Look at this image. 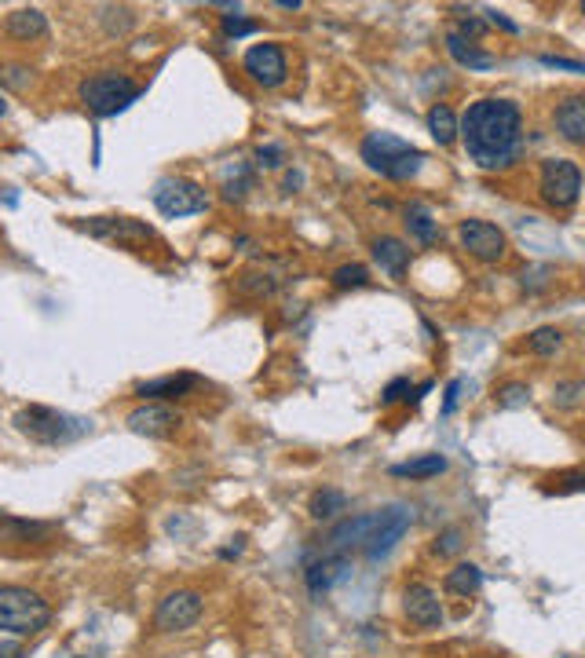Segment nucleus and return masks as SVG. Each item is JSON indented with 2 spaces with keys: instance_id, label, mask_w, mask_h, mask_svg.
I'll return each instance as SVG.
<instances>
[{
  "instance_id": "obj_22",
  "label": "nucleus",
  "mask_w": 585,
  "mask_h": 658,
  "mask_svg": "<svg viewBox=\"0 0 585 658\" xmlns=\"http://www.w3.org/2000/svg\"><path fill=\"white\" fill-rule=\"evenodd\" d=\"M447 52L454 55V63L468 66V70H490V66H498V55L483 52L479 44L465 41L458 33H447Z\"/></svg>"
},
{
  "instance_id": "obj_5",
  "label": "nucleus",
  "mask_w": 585,
  "mask_h": 658,
  "mask_svg": "<svg viewBox=\"0 0 585 658\" xmlns=\"http://www.w3.org/2000/svg\"><path fill=\"white\" fill-rule=\"evenodd\" d=\"M77 96L92 110V117H117L121 110H128L143 96V88L132 81L128 74H117V70H103V74H92L81 81Z\"/></svg>"
},
{
  "instance_id": "obj_39",
  "label": "nucleus",
  "mask_w": 585,
  "mask_h": 658,
  "mask_svg": "<svg viewBox=\"0 0 585 658\" xmlns=\"http://www.w3.org/2000/svg\"><path fill=\"white\" fill-rule=\"evenodd\" d=\"M542 66H556V70H575V74H585V63H575V59H560V55H542Z\"/></svg>"
},
{
  "instance_id": "obj_38",
  "label": "nucleus",
  "mask_w": 585,
  "mask_h": 658,
  "mask_svg": "<svg viewBox=\"0 0 585 658\" xmlns=\"http://www.w3.org/2000/svg\"><path fill=\"white\" fill-rule=\"evenodd\" d=\"M556 490L560 494H575V490H585V472H567V476L556 479Z\"/></svg>"
},
{
  "instance_id": "obj_8",
  "label": "nucleus",
  "mask_w": 585,
  "mask_h": 658,
  "mask_svg": "<svg viewBox=\"0 0 585 658\" xmlns=\"http://www.w3.org/2000/svg\"><path fill=\"white\" fill-rule=\"evenodd\" d=\"M202 611H205V600L198 589H176V593H169L158 604L154 626H158L161 633H183V629H191L194 622L202 618Z\"/></svg>"
},
{
  "instance_id": "obj_19",
  "label": "nucleus",
  "mask_w": 585,
  "mask_h": 658,
  "mask_svg": "<svg viewBox=\"0 0 585 658\" xmlns=\"http://www.w3.org/2000/svg\"><path fill=\"white\" fill-rule=\"evenodd\" d=\"M348 567H351V563L344 560V556H337V552L322 556L319 563H311V567H308V589H311V596L330 593V589L341 582V578H348Z\"/></svg>"
},
{
  "instance_id": "obj_34",
  "label": "nucleus",
  "mask_w": 585,
  "mask_h": 658,
  "mask_svg": "<svg viewBox=\"0 0 585 658\" xmlns=\"http://www.w3.org/2000/svg\"><path fill=\"white\" fill-rule=\"evenodd\" d=\"M30 74L33 70H26V66H4V70H0V81L8 88H15V92H22V88L30 85Z\"/></svg>"
},
{
  "instance_id": "obj_12",
  "label": "nucleus",
  "mask_w": 585,
  "mask_h": 658,
  "mask_svg": "<svg viewBox=\"0 0 585 658\" xmlns=\"http://www.w3.org/2000/svg\"><path fill=\"white\" fill-rule=\"evenodd\" d=\"M289 282V260H260V264L245 267L238 275V293L242 297H271L275 289H282Z\"/></svg>"
},
{
  "instance_id": "obj_25",
  "label": "nucleus",
  "mask_w": 585,
  "mask_h": 658,
  "mask_svg": "<svg viewBox=\"0 0 585 658\" xmlns=\"http://www.w3.org/2000/svg\"><path fill=\"white\" fill-rule=\"evenodd\" d=\"M428 132L436 139L439 147H450L454 139H458V117L447 103H436V107L428 110Z\"/></svg>"
},
{
  "instance_id": "obj_31",
  "label": "nucleus",
  "mask_w": 585,
  "mask_h": 658,
  "mask_svg": "<svg viewBox=\"0 0 585 658\" xmlns=\"http://www.w3.org/2000/svg\"><path fill=\"white\" fill-rule=\"evenodd\" d=\"M220 30H224V37H234V41H238V37H249V33H256L260 30V22H253V19H242V15H224V19H220Z\"/></svg>"
},
{
  "instance_id": "obj_2",
  "label": "nucleus",
  "mask_w": 585,
  "mask_h": 658,
  "mask_svg": "<svg viewBox=\"0 0 585 658\" xmlns=\"http://www.w3.org/2000/svg\"><path fill=\"white\" fill-rule=\"evenodd\" d=\"M11 425H15L19 436L41 446H66L92 432L88 417L63 414V410H52V406H22L19 414L11 417Z\"/></svg>"
},
{
  "instance_id": "obj_20",
  "label": "nucleus",
  "mask_w": 585,
  "mask_h": 658,
  "mask_svg": "<svg viewBox=\"0 0 585 658\" xmlns=\"http://www.w3.org/2000/svg\"><path fill=\"white\" fill-rule=\"evenodd\" d=\"M373 260H377L381 271H388L392 278H403L406 267H410V249H406L399 238H392V234H381V238L373 242Z\"/></svg>"
},
{
  "instance_id": "obj_42",
  "label": "nucleus",
  "mask_w": 585,
  "mask_h": 658,
  "mask_svg": "<svg viewBox=\"0 0 585 658\" xmlns=\"http://www.w3.org/2000/svg\"><path fill=\"white\" fill-rule=\"evenodd\" d=\"M300 183H304V172H286V180H282V191H286V194L300 191Z\"/></svg>"
},
{
  "instance_id": "obj_4",
  "label": "nucleus",
  "mask_w": 585,
  "mask_h": 658,
  "mask_svg": "<svg viewBox=\"0 0 585 658\" xmlns=\"http://www.w3.org/2000/svg\"><path fill=\"white\" fill-rule=\"evenodd\" d=\"M52 622V607L41 593L26 585H0V633L33 637Z\"/></svg>"
},
{
  "instance_id": "obj_41",
  "label": "nucleus",
  "mask_w": 585,
  "mask_h": 658,
  "mask_svg": "<svg viewBox=\"0 0 585 658\" xmlns=\"http://www.w3.org/2000/svg\"><path fill=\"white\" fill-rule=\"evenodd\" d=\"M487 22H494V26H501V30H505V33H520V26H516V22H512V19H505V15H501V11H494V8H487Z\"/></svg>"
},
{
  "instance_id": "obj_21",
  "label": "nucleus",
  "mask_w": 585,
  "mask_h": 658,
  "mask_svg": "<svg viewBox=\"0 0 585 658\" xmlns=\"http://www.w3.org/2000/svg\"><path fill=\"white\" fill-rule=\"evenodd\" d=\"M4 33L15 37V41H37V37L48 33V19L37 8H19L4 19Z\"/></svg>"
},
{
  "instance_id": "obj_36",
  "label": "nucleus",
  "mask_w": 585,
  "mask_h": 658,
  "mask_svg": "<svg viewBox=\"0 0 585 658\" xmlns=\"http://www.w3.org/2000/svg\"><path fill=\"white\" fill-rule=\"evenodd\" d=\"M458 549H461V531L458 527H450V531H443L436 538V556H454Z\"/></svg>"
},
{
  "instance_id": "obj_33",
  "label": "nucleus",
  "mask_w": 585,
  "mask_h": 658,
  "mask_svg": "<svg viewBox=\"0 0 585 658\" xmlns=\"http://www.w3.org/2000/svg\"><path fill=\"white\" fill-rule=\"evenodd\" d=\"M531 399V388L527 384H505L498 392V406H505V410H512V406H523Z\"/></svg>"
},
{
  "instance_id": "obj_28",
  "label": "nucleus",
  "mask_w": 585,
  "mask_h": 658,
  "mask_svg": "<svg viewBox=\"0 0 585 658\" xmlns=\"http://www.w3.org/2000/svg\"><path fill=\"white\" fill-rule=\"evenodd\" d=\"M253 191V165H234L224 180V198L227 202H242L245 194Z\"/></svg>"
},
{
  "instance_id": "obj_3",
  "label": "nucleus",
  "mask_w": 585,
  "mask_h": 658,
  "mask_svg": "<svg viewBox=\"0 0 585 658\" xmlns=\"http://www.w3.org/2000/svg\"><path fill=\"white\" fill-rule=\"evenodd\" d=\"M359 154L373 172H381V176L399 180V183L417 176V172H421V161H425V154H421L414 143H406V139L395 136V132H370V136L359 143Z\"/></svg>"
},
{
  "instance_id": "obj_17",
  "label": "nucleus",
  "mask_w": 585,
  "mask_h": 658,
  "mask_svg": "<svg viewBox=\"0 0 585 658\" xmlns=\"http://www.w3.org/2000/svg\"><path fill=\"white\" fill-rule=\"evenodd\" d=\"M198 377L194 373H165V377H154V381H139L136 395L143 403H169V399H183L198 388Z\"/></svg>"
},
{
  "instance_id": "obj_10",
  "label": "nucleus",
  "mask_w": 585,
  "mask_h": 658,
  "mask_svg": "<svg viewBox=\"0 0 585 658\" xmlns=\"http://www.w3.org/2000/svg\"><path fill=\"white\" fill-rule=\"evenodd\" d=\"M458 238L468 249V256H476V260H483V264H498L501 256L509 253V238H505V231H501L498 223L465 220L458 227Z\"/></svg>"
},
{
  "instance_id": "obj_40",
  "label": "nucleus",
  "mask_w": 585,
  "mask_h": 658,
  "mask_svg": "<svg viewBox=\"0 0 585 658\" xmlns=\"http://www.w3.org/2000/svg\"><path fill=\"white\" fill-rule=\"evenodd\" d=\"M458 395H461V381H450L447 384V399H443V417L454 414V406H458Z\"/></svg>"
},
{
  "instance_id": "obj_46",
  "label": "nucleus",
  "mask_w": 585,
  "mask_h": 658,
  "mask_svg": "<svg viewBox=\"0 0 585 658\" xmlns=\"http://www.w3.org/2000/svg\"><path fill=\"white\" fill-rule=\"evenodd\" d=\"M582 15H585V0H582Z\"/></svg>"
},
{
  "instance_id": "obj_9",
  "label": "nucleus",
  "mask_w": 585,
  "mask_h": 658,
  "mask_svg": "<svg viewBox=\"0 0 585 658\" xmlns=\"http://www.w3.org/2000/svg\"><path fill=\"white\" fill-rule=\"evenodd\" d=\"M81 231L99 238V242H117V245H147L154 242V227L136 216H92L81 223Z\"/></svg>"
},
{
  "instance_id": "obj_35",
  "label": "nucleus",
  "mask_w": 585,
  "mask_h": 658,
  "mask_svg": "<svg viewBox=\"0 0 585 658\" xmlns=\"http://www.w3.org/2000/svg\"><path fill=\"white\" fill-rule=\"evenodd\" d=\"M450 33H458V37H465V41L476 44L479 37L487 33V22H483V19H472V15H468V19H458V30H450Z\"/></svg>"
},
{
  "instance_id": "obj_29",
  "label": "nucleus",
  "mask_w": 585,
  "mask_h": 658,
  "mask_svg": "<svg viewBox=\"0 0 585 658\" xmlns=\"http://www.w3.org/2000/svg\"><path fill=\"white\" fill-rule=\"evenodd\" d=\"M560 344H564V337H560V329L553 326H542V329H534L531 340H527V348L534 351V355H556L560 351Z\"/></svg>"
},
{
  "instance_id": "obj_27",
  "label": "nucleus",
  "mask_w": 585,
  "mask_h": 658,
  "mask_svg": "<svg viewBox=\"0 0 585 658\" xmlns=\"http://www.w3.org/2000/svg\"><path fill=\"white\" fill-rule=\"evenodd\" d=\"M344 509H348V498H344L341 490H319V494L311 498V516H315V520H333V516Z\"/></svg>"
},
{
  "instance_id": "obj_44",
  "label": "nucleus",
  "mask_w": 585,
  "mask_h": 658,
  "mask_svg": "<svg viewBox=\"0 0 585 658\" xmlns=\"http://www.w3.org/2000/svg\"><path fill=\"white\" fill-rule=\"evenodd\" d=\"M278 8H282V11H297L300 0H278Z\"/></svg>"
},
{
  "instance_id": "obj_18",
  "label": "nucleus",
  "mask_w": 585,
  "mask_h": 658,
  "mask_svg": "<svg viewBox=\"0 0 585 658\" xmlns=\"http://www.w3.org/2000/svg\"><path fill=\"white\" fill-rule=\"evenodd\" d=\"M556 132L567 139V143H578L585 147V96H567L553 114Z\"/></svg>"
},
{
  "instance_id": "obj_30",
  "label": "nucleus",
  "mask_w": 585,
  "mask_h": 658,
  "mask_svg": "<svg viewBox=\"0 0 585 658\" xmlns=\"http://www.w3.org/2000/svg\"><path fill=\"white\" fill-rule=\"evenodd\" d=\"M366 282H370V271L362 264H344L333 271V286L337 289H362Z\"/></svg>"
},
{
  "instance_id": "obj_11",
  "label": "nucleus",
  "mask_w": 585,
  "mask_h": 658,
  "mask_svg": "<svg viewBox=\"0 0 585 658\" xmlns=\"http://www.w3.org/2000/svg\"><path fill=\"white\" fill-rule=\"evenodd\" d=\"M245 66V74L253 77L256 85H264V88H278V85H286V77H289V63H286V52L278 48V44L264 41V44H253L249 52H245L242 59Z\"/></svg>"
},
{
  "instance_id": "obj_32",
  "label": "nucleus",
  "mask_w": 585,
  "mask_h": 658,
  "mask_svg": "<svg viewBox=\"0 0 585 658\" xmlns=\"http://www.w3.org/2000/svg\"><path fill=\"white\" fill-rule=\"evenodd\" d=\"M282 165H286V147H278V143L256 147V169H282Z\"/></svg>"
},
{
  "instance_id": "obj_7",
  "label": "nucleus",
  "mask_w": 585,
  "mask_h": 658,
  "mask_svg": "<svg viewBox=\"0 0 585 658\" xmlns=\"http://www.w3.org/2000/svg\"><path fill=\"white\" fill-rule=\"evenodd\" d=\"M538 191H542V202L549 209H571L582 194V172H578L575 161L567 158H549L542 165V180H538Z\"/></svg>"
},
{
  "instance_id": "obj_16",
  "label": "nucleus",
  "mask_w": 585,
  "mask_h": 658,
  "mask_svg": "<svg viewBox=\"0 0 585 658\" xmlns=\"http://www.w3.org/2000/svg\"><path fill=\"white\" fill-rule=\"evenodd\" d=\"M403 611H406V618H410L417 629L443 626V604H439L436 589H428V585H406Z\"/></svg>"
},
{
  "instance_id": "obj_24",
  "label": "nucleus",
  "mask_w": 585,
  "mask_h": 658,
  "mask_svg": "<svg viewBox=\"0 0 585 658\" xmlns=\"http://www.w3.org/2000/svg\"><path fill=\"white\" fill-rule=\"evenodd\" d=\"M439 472H447V457L443 454H421L414 461H403V465H392V476L399 479H432Z\"/></svg>"
},
{
  "instance_id": "obj_23",
  "label": "nucleus",
  "mask_w": 585,
  "mask_h": 658,
  "mask_svg": "<svg viewBox=\"0 0 585 658\" xmlns=\"http://www.w3.org/2000/svg\"><path fill=\"white\" fill-rule=\"evenodd\" d=\"M443 589H447L450 596H476L479 589H483V571H479L476 563H458L454 571H447V578H443Z\"/></svg>"
},
{
  "instance_id": "obj_13",
  "label": "nucleus",
  "mask_w": 585,
  "mask_h": 658,
  "mask_svg": "<svg viewBox=\"0 0 585 658\" xmlns=\"http://www.w3.org/2000/svg\"><path fill=\"white\" fill-rule=\"evenodd\" d=\"M128 432H136V436H147V439H165L172 428L180 425V410L169 403H143L136 406L132 414H128Z\"/></svg>"
},
{
  "instance_id": "obj_1",
  "label": "nucleus",
  "mask_w": 585,
  "mask_h": 658,
  "mask_svg": "<svg viewBox=\"0 0 585 658\" xmlns=\"http://www.w3.org/2000/svg\"><path fill=\"white\" fill-rule=\"evenodd\" d=\"M458 136L483 172H505L523 158V110L512 99H476L458 121Z\"/></svg>"
},
{
  "instance_id": "obj_14",
  "label": "nucleus",
  "mask_w": 585,
  "mask_h": 658,
  "mask_svg": "<svg viewBox=\"0 0 585 658\" xmlns=\"http://www.w3.org/2000/svg\"><path fill=\"white\" fill-rule=\"evenodd\" d=\"M410 531V512L403 509V505H392V509H381V523H377V531H373V538L366 542V560H381V556H388V552L395 549V542L403 538V534Z\"/></svg>"
},
{
  "instance_id": "obj_37",
  "label": "nucleus",
  "mask_w": 585,
  "mask_h": 658,
  "mask_svg": "<svg viewBox=\"0 0 585 658\" xmlns=\"http://www.w3.org/2000/svg\"><path fill=\"white\" fill-rule=\"evenodd\" d=\"M399 399H410V381H406V377L392 381V384H388V388H384V395H381V403H384V406L399 403Z\"/></svg>"
},
{
  "instance_id": "obj_43",
  "label": "nucleus",
  "mask_w": 585,
  "mask_h": 658,
  "mask_svg": "<svg viewBox=\"0 0 585 658\" xmlns=\"http://www.w3.org/2000/svg\"><path fill=\"white\" fill-rule=\"evenodd\" d=\"M428 392H432V381H425V384H417L414 392H410V399H406V403H414V406H417V403H421V399H425V395H428Z\"/></svg>"
},
{
  "instance_id": "obj_26",
  "label": "nucleus",
  "mask_w": 585,
  "mask_h": 658,
  "mask_svg": "<svg viewBox=\"0 0 585 658\" xmlns=\"http://www.w3.org/2000/svg\"><path fill=\"white\" fill-rule=\"evenodd\" d=\"M406 231L414 234L421 245H432L439 238V223L432 220V213H428L425 205H410L406 209Z\"/></svg>"
},
{
  "instance_id": "obj_15",
  "label": "nucleus",
  "mask_w": 585,
  "mask_h": 658,
  "mask_svg": "<svg viewBox=\"0 0 585 658\" xmlns=\"http://www.w3.org/2000/svg\"><path fill=\"white\" fill-rule=\"evenodd\" d=\"M377 523H381V512H362V516H351V520L337 523L330 531V538H326V545H330V552H337L341 556L344 549H366V542L373 538V531H377Z\"/></svg>"
},
{
  "instance_id": "obj_6",
  "label": "nucleus",
  "mask_w": 585,
  "mask_h": 658,
  "mask_svg": "<svg viewBox=\"0 0 585 658\" xmlns=\"http://www.w3.org/2000/svg\"><path fill=\"white\" fill-rule=\"evenodd\" d=\"M154 209L161 216H169V220H180V216H198L209 209V194H205L202 183L187 180V176H161L154 183Z\"/></svg>"
},
{
  "instance_id": "obj_45",
  "label": "nucleus",
  "mask_w": 585,
  "mask_h": 658,
  "mask_svg": "<svg viewBox=\"0 0 585 658\" xmlns=\"http://www.w3.org/2000/svg\"><path fill=\"white\" fill-rule=\"evenodd\" d=\"M4 114H8V99L0 96V117H4Z\"/></svg>"
}]
</instances>
